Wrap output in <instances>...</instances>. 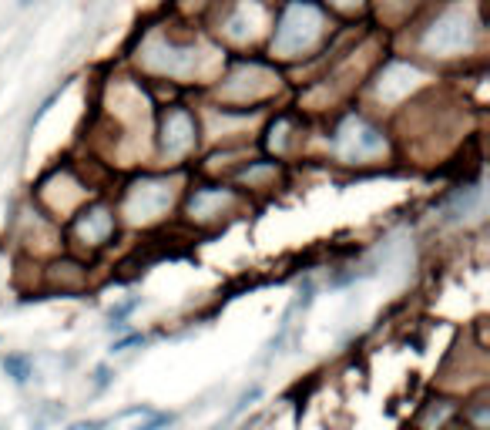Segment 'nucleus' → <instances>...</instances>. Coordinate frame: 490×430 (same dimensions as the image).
I'll return each mask as SVG.
<instances>
[{"label":"nucleus","mask_w":490,"mask_h":430,"mask_svg":"<svg viewBox=\"0 0 490 430\" xmlns=\"http://www.w3.org/2000/svg\"><path fill=\"white\" fill-rule=\"evenodd\" d=\"M4 373H7L14 384H27V380H31V356L7 353L4 356Z\"/></svg>","instance_id":"1"},{"label":"nucleus","mask_w":490,"mask_h":430,"mask_svg":"<svg viewBox=\"0 0 490 430\" xmlns=\"http://www.w3.org/2000/svg\"><path fill=\"white\" fill-rule=\"evenodd\" d=\"M131 343H141V337H128V339H121V343H114L111 350H114V353H121V350H128Z\"/></svg>","instance_id":"5"},{"label":"nucleus","mask_w":490,"mask_h":430,"mask_svg":"<svg viewBox=\"0 0 490 430\" xmlns=\"http://www.w3.org/2000/svg\"><path fill=\"white\" fill-rule=\"evenodd\" d=\"M259 393H262V386H252L249 393H242V397H239V403H235V410H232V414H239V410H245V407H249L252 400L259 397Z\"/></svg>","instance_id":"3"},{"label":"nucleus","mask_w":490,"mask_h":430,"mask_svg":"<svg viewBox=\"0 0 490 430\" xmlns=\"http://www.w3.org/2000/svg\"><path fill=\"white\" fill-rule=\"evenodd\" d=\"M171 420H175L171 414H154L148 424H141V427H135V430H165V427H171Z\"/></svg>","instance_id":"2"},{"label":"nucleus","mask_w":490,"mask_h":430,"mask_svg":"<svg viewBox=\"0 0 490 430\" xmlns=\"http://www.w3.org/2000/svg\"><path fill=\"white\" fill-rule=\"evenodd\" d=\"M111 420H81V424H71L67 430H105Z\"/></svg>","instance_id":"4"},{"label":"nucleus","mask_w":490,"mask_h":430,"mask_svg":"<svg viewBox=\"0 0 490 430\" xmlns=\"http://www.w3.org/2000/svg\"><path fill=\"white\" fill-rule=\"evenodd\" d=\"M107 380H111V370H107V367H101V370H98V386H105Z\"/></svg>","instance_id":"6"},{"label":"nucleus","mask_w":490,"mask_h":430,"mask_svg":"<svg viewBox=\"0 0 490 430\" xmlns=\"http://www.w3.org/2000/svg\"><path fill=\"white\" fill-rule=\"evenodd\" d=\"M31 4H37V0H20V7H31Z\"/></svg>","instance_id":"7"}]
</instances>
